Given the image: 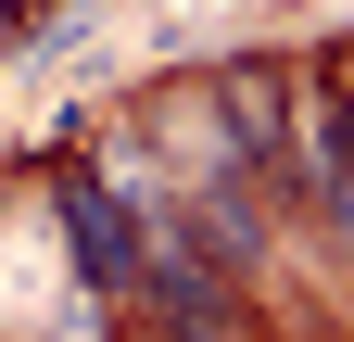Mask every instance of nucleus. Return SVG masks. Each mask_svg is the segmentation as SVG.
<instances>
[{
  "label": "nucleus",
  "instance_id": "obj_1",
  "mask_svg": "<svg viewBox=\"0 0 354 342\" xmlns=\"http://www.w3.org/2000/svg\"><path fill=\"white\" fill-rule=\"evenodd\" d=\"M64 228H76V253H88V291H140V203L127 190H102V178H76L64 165Z\"/></svg>",
  "mask_w": 354,
  "mask_h": 342
},
{
  "label": "nucleus",
  "instance_id": "obj_2",
  "mask_svg": "<svg viewBox=\"0 0 354 342\" xmlns=\"http://www.w3.org/2000/svg\"><path fill=\"white\" fill-rule=\"evenodd\" d=\"M317 216H329L342 253H354V127H342V165H329V203H317Z\"/></svg>",
  "mask_w": 354,
  "mask_h": 342
},
{
  "label": "nucleus",
  "instance_id": "obj_3",
  "mask_svg": "<svg viewBox=\"0 0 354 342\" xmlns=\"http://www.w3.org/2000/svg\"><path fill=\"white\" fill-rule=\"evenodd\" d=\"M0 64H13V0H0Z\"/></svg>",
  "mask_w": 354,
  "mask_h": 342
}]
</instances>
